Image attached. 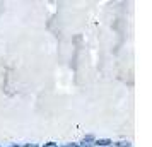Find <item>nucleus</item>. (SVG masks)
<instances>
[{
  "label": "nucleus",
  "mask_w": 152,
  "mask_h": 147,
  "mask_svg": "<svg viewBox=\"0 0 152 147\" xmlns=\"http://www.w3.org/2000/svg\"><path fill=\"white\" fill-rule=\"evenodd\" d=\"M0 147H2V146H0Z\"/></svg>",
  "instance_id": "5"
},
{
  "label": "nucleus",
  "mask_w": 152,
  "mask_h": 147,
  "mask_svg": "<svg viewBox=\"0 0 152 147\" xmlns=\"http://www.w3.org/2000/svg\"><path fill=\"white\" fill-rule=\"evenodd\" d=\"M111 144V140H108V139H99V140H96V146H110Z\"/></svg>",
  "instance_id": "1"
},
{
  "label": "nucleus",
  "mask_w": 152,
  "mask_h": 147,
  "mask_svg": "<svg viewBox=\"0 0 152 147\" xmlns=\"http://www.w3.org/2000/svg\"><path fill=\"white\" fill-rule=\"evenodd\" d=\"M45 147H58V146H56V144H53V142H48Z\"/></svg>",
  "instance_id": "3"
},
{
  "label": "nucleus",
  "mask_w": 152,
  "mask_h": 147,
  "mask_svg": "<svg viewBox=\"0 0 152 147\" xmlns=\"http://www.w3.org/2000/svg\"><path fill=\"white\" fill-rule=\"evenodd\" d=\"M118 147H130V144H128V142H120Z\"/></svg>",
  "instance_id": "2"
},
{
  "label": "nucleus",
  "mask_w": 152,
  "mask_h": 147,
  "mask_svg": "<svg viewBox=\"0 0 152 147\" xmlns=\"http://www.w3.org/2000/svg\"><path fill=\"white\" fill-rule=\"evenodd\" d=\"M26 147H38V146H36V144H28Z\"/></svg>",
  "instance_id": "4"
}]
</instances>
